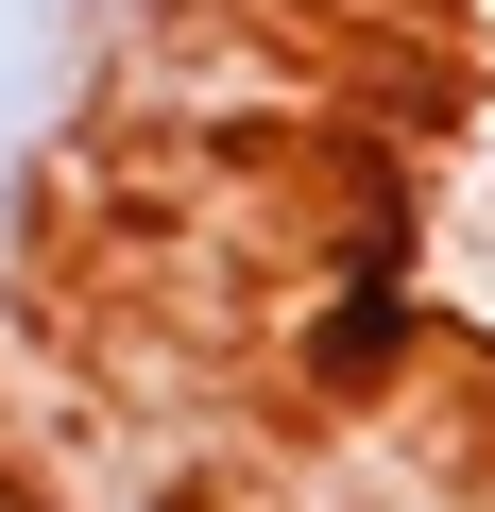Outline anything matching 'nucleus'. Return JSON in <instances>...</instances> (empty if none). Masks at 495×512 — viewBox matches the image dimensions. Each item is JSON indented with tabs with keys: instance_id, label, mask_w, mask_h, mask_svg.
Here are the masks:
<instances>
[{
	"instance_id": "obj_1",
	"label": "nucleus",
	"mask_w": 495,
	"mask_h": 512,
	"mask_svg": "<svg viewBox=\"0 0 495 512\" xmlns=\"http://www.w3.org/2000/svg\"><path fill=\"white\" fill-rule=\"evenodd\" d=\"M0 512H18V495H0Z\"/></svg>"
}]
</instances>
